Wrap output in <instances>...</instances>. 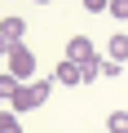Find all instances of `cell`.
<instances>
[{
	"label": "cell",
	"instance_id": "7c38bea8",
	"mask_svg": "<svg viewBox=\"0 0 128 133\" xmlns=\"http://www.w3.org/2000/svg\"><path fill=\"white\" fill-rule=\"evenodd\" d=\"M84 9H88V14H102V9H106V0H84Z\"/></svg>",
	"mask_w": 128,
	"mask_h": 133
},
{
	"label": "cell",
	"instance_id": "9a60e30c",
	"mask_svg": "<svg viewBox=\"0 0 128 133\" xmlns=\"http://www.w3.org/2000/svg\"><path fill=\"white\" fill-rule=\"evenodd\" d=\"M0 107H5V102H0Z\"/></svg>",
	"mask_w": 128,
	"mask_h": 133
},
{
	"label": "cell",
	"instance_id": "8fae6325",
	"mask_svg": "<svg viewBox=\"0 0 128 133\" xmlns=\"http://www.w3.org/2000/svg\"><path fill=\"white\" fill-rule=\"evenodd\" d=\"M119 71H124L119 62H110V58H102V76H119Z\"/></svg>",
	"mask_w": 128,
	"mask_h": 133
},
{
	"label": "cell",
	"instance_id": "30bf717a",
	"mask_svg": "<svg viewBox=\"0 0 128 133\" xmlns=\"http://www.w3.org/2000/svg\"><path fill=\"white\" fill-rule=\"evenodd\" d=\"M106 14H115L119 22H128V0H106Z\"/></svg>",
	"mask_w": 128,
	"mask_h": 133
},
{
	"label": "cell",
	"instance_id": "52a82bcc",
	"mask_svg": "<svg viewBox=\"0 0 128 133\" xmlns=\"http://www.w3.org/2000/svg\"><path fill=\"white\" fill-rule=\"evenodd\" d=\"M0 133H22V120H18L9 107H0Z\"/></svg>",
	"mask_w": 128,
	"mask_h": 133
},
{
	"label": "cell",
	"instance_id": "7a4b0ae2",
	"mask_svg": "<svg viewBox=\"0 0 128 133\" xmlns=\"http://www.w3.org/2000/svg\"><path fill=\"white\" fill-rule=\"evenodd\" d=\"M5 71H9L18 84H31V76H35V53H31L27 44H9V53H5Z\"/></svg>",
	"mask_w": 128,
	"mask_h": 133
},
{
	"label": "cell",
	"instance_id": "3957f363",
	"mask_svg": "<svg viewBox=\"0 0 128 133\" xmlns=\"http://www.w3.org/2000/svg\"><path fill=\"white\" fill-rule=\"evenodd\" d=\"M93 58H97V49H93V40H88V36H71V40H66V62L88 66Z\"/></svg>",
	"mask_w": 128,
	"mask_h": 133
},
{
	"label": "cell",
	"instance_id": "277c9868",
	"mask_svg": "<svg viewBox=\"0 0 128 133\" xmlns=\"http://www.w3.org/2000/svg\"><path fill=\"white\" fill-rule=\"evenodd\" d=\"M0 36H5V44H22V36H27V18H5V22H0Z\"/></svg>",
	"mask_w": 128,
	"mask_h": 133
},
{
	"label": "cell",
	"instance_id": "5bb4252c",
	"mask_svg": "<svg viewBox=\"0 0 128 133\" xmlns=\"http://www.w3.org/2000/svg\"><path fill=\"white\" fill-rule=\"evenodd\" d=\"M35 5H49V0H35Z\"/></svg>",
	"mask_w": 128,
	"mask_h": 133
},
{
	"label": "cell",
	"instance_id": "2e32d148",
	"mask_svg": "<svg viewBox=\"0 0 128 133\" xmlns=\"http://www.w3.org/2000/svg\"><path fill=\"white\" fill-rule=\"evenodd\" d=\"M102 133H106V129H102Z\"/></svg>",
	"mask_w": 128,
	"mask_h": 133
},
{
	"label": "cell",
	"instance_id": "4fadbf2b",
	"mask_svg": "<svg viewBox=\"0 0 128 133\" xmlns=\"http://www.w3.org/2000/svg\"><path fill=\"white\" fill-rule=\"evenodd\" d=\"M0 53H9V44H5V36H0Z\"/></svg>",
	"mask_w": 128,
	"mask_h": 133
},
{
	"label": "cell",
	"instance_id": "8992f818",
	"mask_svg": "<svg viewBox=\"0 0 128 133\" xmlns=\"http://www.w3.org/2000/svg\"><path fill=\"white\" fill-rule=\"evenodd\" d=\"M124 58H128V36H124V31H115V36H110V62H119V66H124Z\"/></svg>",
	"mask_w": 128,
	"mask_h": 133
},
{
	"label": "cell",
	"instance_id": "6da1fadb",
	"mask_svg": "<svg viewBox=\"0 0 128 133\" xmlns=\"http://www.w3.org/2000/svg\"><path fill=\"white\" fill-rule=\"evenodd\" d=\"M49 93H53V80L18 84V89H13V98H9V111H13V115H27V111H35V107H44V102H49Z\"/></svg>",
	"mask_w": 128,
	"mask_h": 133
},
{
	"label": "cell",
	"instance_id": "9c48e42d",
	"mask_svg": "<svg viewBox=\"0 0 128 133\" xmlns=\"http://www.w3.org/2000/svg\"><path fill=\"white\" fill-rule=\"evenodd\" d=\"M13 89H18V80H13L9 71H0V102H9V98H13Z\"/></svg>",
	"mask_w": 128,
	"mask_h": 133
},
{
	"label": "cell",
	"instance_id": "5b68a950",
	"mask_svg": "<svg viewBox=\"0 0 128 133\" xmlns=\"http://www.w3.org/2000/svg\"><path fill=\"white\" fill-rule=\"evenodd\" d=\"M53 80H57V84H84V76H80V66H75V62H66V58L57 62V71H53Z\"/></svg>",
	"mask_w": 128,
	"mask_h": 133
},
{
	"label": "cell",
	"instance_id": "ba28073f",
	"mask_svg": "<svg viewBox=\"0 0 128 133\" xmlns=\"http://www.w3.org/2000/svg\"><path fill=\"white\" fill-rule=\"evenodd\" d=\"M106 133H128V111H110V120H106Z\"/></svg>",
	"mask_w": 128,
	"mask_h": 133
}]
</instances>
